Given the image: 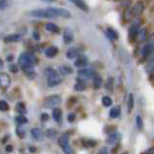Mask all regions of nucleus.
Here are the masks:
<instances>
[{"instance_id":"7ed1b4c3","label":"nucleus","mask_w":154,"mask_h":154,"mask_svg":"<svg viewBox=\"0 0 154 154\" xmlns=\"http://www.w3.org/2000/svg\"><path fill=\"white\" fill-rule=\"evenodd\" d=\"M61 102H62V99L59 95H50L44 101V107L46 109H55L61 104Z\"/></svg>"},{"instance_id":"3c124183","label":"nucleus","mask_w":154,"mask_h":154,"mask_svg":"<svg viewBox=\"0 0 154 154\" xmlns=\"http://www.w3.org/2000/svg\"><path fill=\"white\" fill-rule=\"evenodd\" d=\"M6 151H7V152H11V151H13V146H11V144H8V146H6Z\"/></svg>"},{"instance_id":"423d86ee","label":"nucleus","mask_w":154,"mask_h":154,"mask_svg":"<svg viewBox=\"0 0 154 154\" xmlns=\"http://www.w3.org/2000/svg\"><path fill=\"white\" fill-rule=\"evenodd\" d=\"M31 16L35 17H42V19H54V16L51 14V12H49L48 9H37V10L31 11Z\"/></svg>"},{"instance_id":"c756f323","label":"nucleus","mask_w":154,"mask_h":154,"mask_svg":"<svg viewBox=\"0 0 154 154\" xmlns=\"http://www.w3.org/2000/svg\"><path fill=\"white\" fill-rule=\"evenodd\" d=\"M73 3L75 5H77V7L80 8L81 10L85 11V12L88 11V6L86 5V3L85 1H73Z\"/></svg>"},{"instance_id":"49530a36","label":"nucleus","mask_w":154,"mask_h":154,"mask_svg":"<svg viewBox=\"0 0 154 154\" xmlns=\"http://www.w3.org/2000/svg\"><path fill=\"white\" fill-rule=\"evenodd\" d=\"M119 149H120V143H117L112 149V154H117V152L119 151Z\"/></svg>"},{"instance_id":"bb28decb","label":"nucleus","mask_w":154,"mask_h":154,"mask_svg":"<svg viewBox=\"0 0 154 154\" xmlns=\"http://www.w3.org/2000/svg\"><path fill=\"white\" fill-rule=\"evenodd\" d=\"M67 143H69V135L66 133L63 134L62 136H60V138L58 139V144L60 146V147H62Z\"/></svg>"},{"instance_id":"0eeeda50","label":"nucleus","mask_w":154,"mask_h":154,"mask_svg":"<svg viewBox=\"0 0 154 154\" xmlns=\"http://www.w3.org/2000/svg\"><path fill=\"white\" fill-rule=\"evenodd\" d=\"M78 75L81 79H92L94 78L96 75V72L93 69H88V68H85V69H81L78 71Z\"/></svg>"},{"instance_id":"4468645a","label":"nucleus","mask_w":154,"mask_h":154,"mask_svg":"<svg viewBox=\"0 0 154 154\" xmlns=\"http://www.w3.org/2000/svg\"><path fill=\"white\" fill-rule=\"evenodd\" d=\"M152 51H154V44L152 43H147L143 46V50H142V55L143 58H144L146 56H147L148 54H150Z\"/></svg>"},{"instance_id":"2eb2a0df","label":"nucleus","mask_w":154,"mask_h":154,"mask_svg":"<svg viewBox=\"0 0 154 154\" xmlns=\"http://www.w3.org/2000/svg\"><path fill=\"white\" fill-rule=\"evenodd\" d=\"M63 40L66 44H71L74 41V34L71 29L66 28L63 33Z\"/></svg>"},{"instance_id":"ddd939ff","label":"nucleus","mask_w":154,"mask_h":154,"mask_svg":"<svg viewBox=\"0 0 154 154\" xmlns=\"http://www.w3.org/2000/svg\"><path fill=\"white\" fill-rule=\"evenodd\" d=\"M120 139H121V135L119 133H117V132H114V133H112L109 136L106 142H107L108 144H112V146H113L114 143L119 142Z\"/></svg>"},{"instance_id":"de8ad7c7","label":"nucleus","mask_w":154,"mask_h":154,"mask_svg":"<svg viewBox=\"0 0 154 154\" xmlns=\"http://www.w3.org/2000/svg\"><path fill=\"white\" fill-rule=\"evenodd\" d=\"M97 154H109V148L107 146H104L102 148H100Z\"/></svg>"},{"instance_id":"473e14b6","label":"nucleus","mask_w":154,"mask_h":154,"mask_svg":"<svg viewBox=\"0 0 154 154\" xmlns=\"http://www.w3.org/2000/svg\"><path fill=\"white\" fill-rule=\"evenodd\" d=\"M138 39L140 42H143L146 39V28H140V29L139 34H138Z\"/></svg>"},{"instance_id":"a19ab883","label":"nucleus","mask_w":154,"mask_h":154,"mask_svg":"<svg viewBox=\"0 0 154 154\" xmlns=\"http://www.w3.org/2000/svg\"><path fill=\"white\" fill-rule=\"evenodd\" d=\"M25 74L29 80H34V79L36 78V72H35L34 70H30V71L25 72Z\"/></svg>"},{"instance_id":"4be33fe9","label":"nucleus","mask_w":154,"mask_h":154,"mask_svg":"<svg viewBox=\"0 0 154 154\" xmlns=\"http://www.w3.org/2000/svg\"><path fill=\"white\" fill-rule=\"evenodd\" d=\"M82 146H85V148H92V147H95L97 146V142L94 140H91V139H85L82 140Z\"/></svg>"},{"instance_id":"393cba45","label":"nucleus","mask_w":154,"mask_h":154,"mask_svg":"<svg viewBox=\"0 0 154 154\" xmlns=\"http://www.w3.org/2000/svg\"><path fill=\"white\" fill-rule=\"evenodd\" d=\"M93 85H94V88L96 89L100 88V87L103 85V79L100 75H96L93 78Z\"/></svg>"},{"instance_id":"9d476101","label":"nucleus","mask_w":154,"mask_h":154,"mask_svg":"<svg viewBox=\"0 0 154 154\" xmlns=\"http://www.w3.org/2000/svg\"><path fill=\"white\" fill-rule=\"evenodd\" d=\"M82 50L80 48H70V49L67 51L66 52V56H67V58L69 59H74L76 58V57L82 55Z\"/></svg>"},{"instance_id":"58836bf2","label":"nucleus","mask_w":154,"mask_h":154,"mask_svg":"<svg viewBox=\"0 0 154 154\" xmlns=\"http://www.w3.org/2000/svg\"><path fill=\"white\" fill-rule=\"evenodd\" d=\"M116 125H109L107 127H105V133L107 134H112L116 132Z\"/></svg>"},{"instance_id":"6e6d98bb","label":"nucleus","mask_w":154,"mask_h":154,"mask_svg":"<svg viewBox=\"0 0 154 154\" xmlns=\"http://www.w3.org/2000/svg\"><path fill=\"white\" fill-rule=\"evenodd\" d=\"M121 154H128V152L125 151V152H123V153H121Z\"/></svg>"},{"instance_id":"5701e85b","label":"nucleus","mask_w":154,"mask_h":154,"mask_svg":"<svg viewBox=\"0 0 154 154\" xmlns=\"http://www.w3.org/2000/svg\"><path fill=\"white\" fill-rule=\"evenodd\" d=\"M107 35L111 40H117L118 37H119V35H118L116 30L114 28H112V27L107 28Z\"/></svg>"},{"instance_id":"f257e3e1","label":"nucleus","mask_w":154,"mask_h":154,"mask_svg":"<svg viewBox=\"0 0 154 154\" xmlns=\"http://www.w3.org/2000/svg\"><path fill=\"white\" fill-rule=\"evenodd\" d=\"M37 63H38V59L33 54L23 52V54H21L19 57V66L24 72L33 70L34 66Z\"/></svg>"},{"instance_id":"1a4fd4ad","label":"nucleus","mask_w":154,"mask_h":154,"mask_svg":"<svg viewBox=\"0 0 154 154\" xmlns=\"http://www.w3.org/2000/svg\"><path fill=\"white\" fill-rule=\"evenodd\" d=\"M144 10V5L142 2H138L136 4L135 6H133L130 9V12H131V16L133 17H137L143 14V12Z\"/></svg>"},{"instance_id":"f3484780","label":"nucleus","mask_w":154,"mask_h":154,"mask_svg":"<svg viewBox=\"0 0 154 154\" xmlns=\"http://www.w3.org/2000/svg\"><path fill=\"white\" fill-rule=\"evenodd\" d=\"M21 40V36L20 34H17V33H15V34H10L6 36L4 38V42L5 43H15V42H19Z\"/></svg>"},{"instance_id":"dca6fc26","label":"nucleus","mask_w":154,"mask_h":154,"mask_svg":"<svg viewBox=\"0 0 154 154\" xmlns=\"http://www.w3.org/2000/svg\"><path fill=\"white\" fill-rule=\"evenodd\" d=\"M58 51H59L58 48H56L54 46H51L50 48H48V49L45 51V55L48 57V58H52V57L57 55Z\"/></svg>"},{"instance_id":"6ab92c4d","label":"nucleus","mask_w":154,"mask_h":154,"mask_svg":"<svg viewBox=\"0 0 154 154\" xmlns=\"http://www.w3.org/2000/svg\"><path fill=\"white\" fill-rule=\"evenodd\" d=\"M46 29L48 31H50L51 33H55V34H59L60 33V28L58 25H56L54 23H48L46 24Z\"/></svg>"},{"instance_id":"9b49d317","label":"nucleus","mask_w":154,"mask_h":154,"mask_svg":"<svg viewBox=\"0 0 154 154\" xmlns=\"http://www.w3.org/2000/svg\"><path fill=\"white\" fill-rule=\"evenodd\" d=\"M11 85V79L6 73H0V87L7 88Z\"/></svg>"},{"instance_id":"f704fd0d","label":"nucleus","mask_w":154,"mask_h":154,"mask_svg":"<svg viewBox=\"0 0 154 154\" xmlns=\"http://www.w3.org/2000/svg\"><path fill=\"white\" fill-rule=\"evenodd\" d=\"M61 149H62L65 154H75L74 149L72 148L71 146H70V143L65 144V146H63L62 147H61Z\"/></svg>"},{"instance_id":"72a5a7b5","label":"nucleus","mask_w":154,"mask_h":154,"mask_svg":"<svg viewBox=\"0 0 154 154\" xmlns=\"http://www.w3.org/2000/svg\"><path fill=\"white\" fill-rule=\"evenodd\" d=\"M146 73H152V72H154V58L153 59H151L150 61H148L147 62V64L146 65Z\"/></svg>"},{"instance_id":"39448f33","label":"nucleus","mask_w":154,"mask_h":154,"mask_svg":"<svg viewBox=\"0 0 154 154\" xmlns=\"http://www.w3.org/2000/svg\"><path fill=\"white\" fill-rule=\"evenodd\" d=\"M49 12H51L54 17H65V19H70L71 17V13L66 9L62 8H54V7H51L48 8Z\"/></svg>"},{"instance_id":"a18cd8bd","label":"nucleus","mask_w":154,"mask_h":154,"mask_svg":"<svg viewBox=\"0 0 154 154\" xmlns=\"http://www.w3.org/2000/svg\"><path fill=\"white\" fill-rule=\"evenodd\" d=\"M75 119H76V114H75L74 112H71V113H69L68 114V116H67V120L70 122V123H72L75 121Z\"/></svg>"},{"instance_id":"aec40b11","label":"nucleus","mask_w":154,"mask_h":154,"mask_svg":"<svg viewBox=\"0 0 154 154\" xmlns=\"http://www.w3.org/2000/svg\"><path fill=\"white\" fill-rule=\"evenodd\" d=\"M121 113V109L119 106H116V107H112L109 111V117L112 118V119H116V118L119 117Z\"/></svg>"},{"instance_id":"6e6552de","label":"nucleus","mask_w":154,"mask_h":154,"mask_svg":"<svg viewBox=\"0 0 154 154\" xmlns=\"http://www.w3.org/2000/svg\"><path fill=\"white\" fill-rule=\"evenodd\" d=\"M87 64H88V58H87L85 54L78 56L74 62L75 67H77V68H83V67H85Z\"/></svg>"},{"instance_id":"ea45409f","label":"nucleus","mask_w":154,"mask_h":154,"mask_svg":"<svg viewBox=\"0 0 154 154\" xmlns=\"http://www.w3.org/2000/svg\"><path fill=\"white\" fill-rule=\"evenodd\" d=\"M56 131L54 130V129H52V128H51V129H48L47 130V132H46V135L48 136L49 138H54L55 136H56Z\"/></svg>"},{"instance_id":"864d4df0","label":"nucleus","mask_w":154,"mask_h":154,"mask_svg":"<svg viewBox=\"0 0 154 154\" xmlns=\"http://www.w3.org/2000/svg\"><path fill=\"white\" fill-rule=\"evenodd\" d=\"M29 151L30 152H35V151H36V148H35V147H29Z\"/></svg>"},{"instance_id":"37998d69","label":"nucleus","mask_w":154,"mask_h":154,"mask_svg":"<svg viewBox=\"0 0 154 154\" xmlns=\"http://www.w3.org/2000/svg\"><path fill=\"white\" fill-rule=\"evenodd\" d=\"M9 70H10V72L12 73H17V71H19V66H17V64H10V66H9Z\"/></svg>"},{"instance_id":"4c0bfd02","label":"nucleus","mask_w":154,"mask_h":154,"mask_svg":"<svg viewBox=\"0 0 154 154\" xmlns=\"http://www.w3.org/2000/svg\"><path fill=\"white\" fill-rule=\"evenodd\" d=\"M16 134L20 139H23L25 137V131L21 128V127H17L16 130Z\"/></svg>"},{"instance_id":"c9c22d12","label":"nucleus","mask_w":154,"mask_h":154,"mask_svg":"<svg viewBox=\"0 0 154 154\" xmlns=\"http://www.w3.org/2000/svg\"><path fill=\"white\" fill-rule=\"evenodd\" d=\"M136 125H137V128L140 130H143V120L140 116H137L136 117Z\"/></svg>"},{"instance_id":"a878e982","label":"nucleus","mask_w":154,"mask_h":154,"mask_svg":"<svg viewBox=\"0 0 154 154\" xmlns=\"http://www.w3.org/2000/svg\"><path fill=\"white\" fill-rule=\"evenodd\" d=\"M113 82H114L113 78H112V77L108 78V80L106 81V83H105V89L107 91H109V92H112V90H113Z\"/></svg>"},{"instance_id":"cd10ccee","label":"nucleus","mask_w":154,"mask_h":154,"mask_svg":"<svg viewBox=\"0 0 154 154\" xmlns=\"http://www.w3.org/2000/svg\"><path fill=\"white\" fill-rule=\"evenodd\" d=\"M134 105H135V99H134V95L133 94H129L128 96V102H127V107H128V112H132L134 109Z\"/></svg>"},{"instance_id":"a211bd4d","label":"nucleus","mask_w":154,"mask_h":154,"mask_svg":"<svg viewBox=\"0 0 154 154\" xmlns=\"http://www.w3.org/2000/svg\"><path fill=\"white\" fill-rule=\"evenodd\" d=\"M52 118L57 123H60L62 120V111L59 108H55L52 109Z\"/></svg>"},{"instance_id":"c03bdc74","label":"nucleus","mask_w":154,"mask_h":154,"mask_svg":"<svg viewBox=\"0 0 154 154\" xmlns=\"http://www.w3.org/2000/svg\"><path fill=\"white\" fill-rule=\"evenodd\" d=\"M76 102H77V99L75 98V97H71L69 100H68V103H67V106L69 108H71V107H73V106L76 104Z\"/></svg>"},{"instance_id":"8fccbe9b","label":"nucleus","mask_w":154,"mask_h":154,"mask_svg":"<svg viewBox=\"0 0 154 154\" xmlns=\"http://www.w3.org/2000/svg\"><path fill=\"white\" fill-rule=\"evenodd\" d=\"M40 118H41V120H42V121H47V120H49L50 116H49V114H48V113L44 112V113H42V114H41Z\"/></svg>"},{"instance_id":"4d7b16f0","label":"nucleus","mask_w":154,"mask_h":154,"mask_svg":"<svg viewBox=\"0 0 154 154\" xmlns=\"http://www.w3.org/2000/svg\"><path fill=\"white\" fill-rule=\"evenodd\" d=\"M152 81H154V74H153V76H152Z\"/></svg>"},{"instance_id":"412c9836","label":"nucleus","mask_w":154,"mask_h":154,"mask_svg":"<svg viewBox=\"0 0 154 154\" xmlns=\"http://www.w3.org/2000/svg\"><path fill=\"white\" fill-rule=\"evenodd\" d=\"M75 90L77 91H83L85 90L86 88V85H85V82L82 80V79L79 78L77 80V82L75 83V86H74Z\"/></svg>"},{"instance_id":"2f4dec72","label":"nucleus","mask_w":154,"mask_h":154,"mask_svg":"<svg viewBox=\"0 0 154 154\" xmlns=\"http://www.w3.org/2000/svg\"><path fill=\"white\" fill-rule=\"evenodd\" d=\"M16 122L17 123V124L23 125V124H26V123H28V119L24 116H21V114H20V116H17L16 117Z\"/></svg>"},{"instance_id":"f8f14e48","label":"nucleus","mask_w":154,"mask_h":154,"mask_svg":"<svg viewBox=\"0 0 154 154\" xmlns=\"http://www.w3.org/2000/svg\"><path fill=\"white\" fill-rule=\"evenodd\" d=\"M31 136L38 142H43L44 138H45V134L40 128H33L31 130Z\"/></svg>"},{"instance_id":"603ef678","label":"nucleus","mask_w":154,"mask_h":154,"mask_svg":"<svg viewBox=\"0 0 154 154\" xmlns=\"http://www.w3.org/2000/svg\"><path fill=\"white\" fill-rule=\"evenodd\" d=\"M13 59H14V55H13V54L7 56V61H9V62H11V61H13Z\"/></svg>"},{"instance_id":"7c9ffc66","label":"nucleus","mask_w":154,"mask_h":154,"mask_svg":"<svg viewBox=\"0 0 154 154\" xmlns=\"http://www.w3.org/2000/svg\"><path fill=\"white\" fill-rule=\"evenodd\" d=\"M102 104L106 108L111 107V106L112 105V100L109 96H104V97L102 98Z\"/></svg>"},{"instance_id":"20e7f679","label":"nucleus","mask_w":154,"mask_h":154,"mask_svg":"<svg viewBox=\"0 0 154 154\" xmlns=\"http://www.w3.org/2000/svg\"><path fill=\"white\" fill-rule=\"evenodd\" d=\"M140 29V23H139V21H134V23L130 25L129 31H128V38L130 42H135L137 40Z\"/></svg>"},{"instance_id":"c85d7f7f","label":"nucleus","mask_w":154,"mask_h":154,"mask_svg":"<svg viewBox=\"0 0 154 154\" xmlns=\"http://www.w3.org/2000/svg\"><path fill=\"white\" fill-rule=\"evenodd\" d=\"M16 109H17V112H19L20 114H21V116H23V114L26 112L25 105H24V103H23V102H19V103L17 104V106H16Z\"/></svg>"},{"instance_id":"79ce46f5","label":"nucleus","mask_w":154,"mask_h":154,"mask_svg":"<svg viewBox=\"0 0 154 154\" xmlns=\"http://www.w3.org/2000/svg\"><path fill=\"white\" fill-rule=\"evenodd\" d=\"M9 7V3L5 0H0V11H4Z\"/></svg>"},{"instance_id":"b1692460","label":"nucleus","mask_w":154,"mask_h":154,"mask_svg":"<svg viewBox=\"0 0 154 154\" xmlns=\"http://www.w3.org/2000/svg\"><path fill=\"white\" fill-rule=\"evenodd\" d=\"M72 73H73V69L70 67V66L62 65L59 67V74L61 76H67V75H70Z\"/></svg>"},{"instance_id":"09e8293b","label":"nucleus","mask_w":154,"mask_h":154,"mask_svg":"<svg viewBox=\"0 0 154 154\" xmlns=\"http://www.w3.org/2000/svg\"><path fill=\"white\" fill-rule=\"evenodd\" d=\"M32 37H33L36 41H39V40H40V38H41V35H40V33H39L38 31H33V33H32Z\"/></svg>"},{"instance_id":"e433bc0d","label":"nucleus","mask_w":154,"mask_h":154,"mask_svg":"<svg viewBox=\"0 0 154 154\" xmlns=\"http://www.w3.org/2000/svg\"><path fill=\"white\" fill-rule=\"evenodd\" d=\"M9 109H10V107H9V105H8V103L6 102V101L0 100V111H1V112H7V111H9Z\"/></svg>"},{"instance_id":"f03ea898","label":"nucleus","mask_w":154,"mask_h":154,"mask_svg":"<svg viewBox=\"0 0 154 154\" xmlns=\"http://www.w3.org/2000/svg\"><path fill=\"white\" fill-rule=\"evenodd\" d=\"M45 75L48 77V85L50 87H54V86H57L59 85L61 82H63V77L61 76V75L56 72L54 68H47L45 70Z\"/></svg>"},{"instance_id":"5fc2aeb1","label":"nucleus","mask_w":154,"mask_h":154,"mask_svg":"<svg viewBox=\"0 0 154 154\" xmlns=\"http://www.w3.org/2000/svg\"><path fill=\"white\" fill-rule=\"evenodd\" d=\"M3 68V61L0 59V69H2Z\"/></svg>"}]
</instances>
